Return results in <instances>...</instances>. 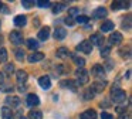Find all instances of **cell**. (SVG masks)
Listing matches in <instances>:
<instances>
[{
  "mask_svg": "<svg viewBox=\"0 0 132 119\" xmlns=\"http://www.w3.org/2000/svg\"><path fill=\"white\" fill-rule=\"evenodd\" d=\"M111 99L117 104H122L126 99V92L123 89H119V88H112L111 91Z\"/></svg>",
  "mask_w": 132,
  "mask_h": 119,
  "instance_id": "1",
  "label": "cell"
},
{
  "mask_svg": "<svg viewBox=\"0 0 132 119\" xmlns=\"http://www.w3.org/2000/svg\"><path fill=\"white\" fill-rule=\"evenodd\" d=\"M75 78H77V85L88 84V79H89L88 71L84 70V68H78V70L75 71Z\"/></svg>",
  "mask_w": 132,
  "mask_h": 119,
  "instance_id": "2",
  "label": "cell"
},
{
  "mask_svg": "<svg viewBox=\"0 0 132 119\" xmlns=\"http://www.w3.org/2000/svg\"><path fill=\"white\" fill-rule=\"evenodd\" d=\"M77 50L81 51V53H84V54H89L92 51V44L88 40H84V41H81L80 44L77 45Z\"/></svg>",
  "mask_w": 132,
  "mask_h": 119,
  "instance_id": "3",
  "label": "cell"
},
{
  "mask_svg": "<svg viewBox=\"0 0 132 119\" xmlns=\"http://www.w3.org/2000/svg\"><path fill=\"white\" fill-rule=\"evenodd\" d=\"M105 87H106V81H95V82H92L91 84V91L94 94H100V92H102L104 89H105Z\"/></svg>",
  "mask_w": 132,
  "mask_h": 119,
  "instance_id": "4",
  "label": "cell"
},
{
  "mask_svg": "<svg viewBox=\"0 0 132 119\" xmlns=\"http://www.w3.org/2000/svg\"><path fill=\"white\" fill-rule=\"evenodd\" d=\"M91 74L95 76V78H102V76L105 75V68H104L102 65H100V64H95L94 67L91 68Z\"/></svg>",
  "mask_w": 132,
  "mask_h": 119,
  "instance_id": "5",
  "label": "cell"
},
{
  "mask_svg": "<svg viewBox=\"0 0 132 119\" xmlns=\"http://www.w3.org/2000/svg\"><path fill=\"white\" fill-rule=\"evenodd\" d=\"M10 41L16 45H20L23 42V34L20 31H10Z\"/></svg>",
  "mask_w": 132,
  "mask_h": 119,
  "instance_id": "6",
  "label": "cell"
},
{
  "mask_svg": "<svg viewBox=\"0 0 132 119\" xmlns=\"http://www.w3.org/2000/svg\"><path fill=\"white\" fill-rule=\"evenodd\" d=\"M92 45H98V47H102L104 44V36L101 33H95L91 36V40H88Z\"/></svg>",
  "mask_w": 132,
  "mask_h": 119,
  "instance_id": "7",
  "label": "cell"
},
{
  "mask_svg": "<svg viewBox=\"0 0 132 119\" xmlns=\"http://www.w3.org/2000/svg\"><path fill=\"white\" fill-rule=\"evenodd\" d=\"M92 16H94V19H104L108 16V10L105 7H98L92 11Z\"/></svg>",
  "mask_w": 132,
  "mask_h": 119,
  "instance_id": "8",
  "label": "cell"
},
{
  "mask_svg": "<svg viewBox=\"0 0 132 119\" xmlns=\"http://www.w3.org/2000/svg\"><path fill=\"white\" fill-rule=\"evenodd\" d=\"M38 84H40V87L43 88V89H48L50 87H51V79H50L48 75H43L38 78Z\"/></svg>",
  "mask_w": 132,
  "mask_h": 119,
  "instance_id": "9",
  "label": "cell"
},
{
  "mask_svg": "<svg viewBox=\"0 0 132 119\" xmlns=\"http://www.w3.org/2000/svg\"><path fill=\"white\" fill-rule=\"evenodd\" d=\"M121 41H122V34L118 33V31H114V33L109 36V42H111L112 45H118L121 44Z\"/></svg>",
  "mask_w": 132,
  "mask_h": 119,
  "instance_id": "10",
  "label": "cell"
},
{
  "mask_svg": "<svg viewBox=\"0 0 132 119\" xmlns=\"http://www.w3.org/2000/svg\"><path fill=\"white\" fill-rule=\"evenodd\" d=\"M27 60H29V62H38V61H41V60H44V54L38 53V51H34V53H31L27 57Z\"/></svg>",
  "mask_w": 132,
  "mask_h": 119,
  "instance_id": "11",
  "label": "cell"
},
{
  "mask_svg": "<svg viewBox=\"0 0 132 119\" xmlns=\"http://www.w3.org/2000/svg\"><path fill=\"white\" fill-rule=\"evenodd\" d=\"M16 76H17V82L19 84H26V81H27V78H29V74L26 72L24 70H19L17 72H16Z\"/></svg>",
  "mask_w": 132,
  "mask_h": 119,
  "instance_id": "12",
  "label": "cell"
},
{
  "mask_svg": "<svg viewBox=\"0 0 132 119\" xmlns=\"http://www.w3.org/2000/svg\"><path fill=\"white\" fill-rule=\"evenodd\" d=\"M38 104H40V99L36 94H29L27 95V105L29 106H37Z\"/></svg>",
  "mask_w": 132,
  "mask_h": 119,
  "instance_id": "13",
  "label": "cell"
},
{
  "mask_svg": "<svg viewBox=\"0 0 132 119\" xmlns=\"http://www.w3.org/2000/svg\"><path fill=\"white\" fill-rule=\"evenodd\" d=\"M80 119H97V112L94 109H87L80 115Z\"/></svg>",
  "mask_w": 132,
  "mask_h": 119,
  "instance_id": "14",
  "label": "cell"
},
{
  "mask_svg": "<svg viewBox=\"0 0 132 119\" xmlns=\"http://www.w3.org/2000/svg\"><path fill=\"white\" fill-rule=\"evenodd\" d=\"M67 36V30L64 27H57L54 31V38L55 40H64Z\"/></svg>",
  "mask_w": 132,
  "mask_h": 119,
  "instance_id": "15",
  "label": "cell"
},
{
  "mask_svg": "<svg viewBox=\"0 0 132 119\" xmlns=\"http://www.w3.org/2000/svg\"><path fill=\"white\" fill-rule=\"evenodd\" d=\"M115 27L114 21H111V20H106V21H104L102 24H101V31L102 33H106V31H112Z\"/></svg>",
  "mask_w": 132,
  "mask_h": 119,
  "instance_id": "16",
  "label": "cell"
},
{
  "mask_svg": "<svg viewBox=\"0 0 132 119\" xmlns=\"http://www.w3.org/2000/svg\"><path fill=\"white\" fill-rule=\"evenodd\" d=\"M6 104L12 108H16L20 105V98L19 96H7L6 98Z\"/></svg>",
  "mask_w": 132,
  "mask_h": 119,
  "instance_id": "17",
  "label": "cell"
},
{
  "mask_svg": "<svg viewBox=\"0 0 132 119\" xmlns=\"http://www.w3.org/2000/svg\"><path fill=\"white\" fill-rule=\"evenodd\" d=\"M61 87H63V88H68V89L72 91V92H75V91H77V84H75V81H72V79L63 81V82H61Z\"/></svg>",
  "mask_w": 132,
  "mask_h": 119,
  "instance_id": "18",
  "label": "cell"
},
{
  "mask_svg": "<svg viewBox=\"0 0 132 119\" xmlns=\"http://www.w3.org/2000/svg\"><path fill=\"white\" fill-rule=\"evenodd\" d=\"M2 116H3V119H14L13 110H12V108H9V106L2 108Z\"/></svg>",
  "mask_w": 132,
  "mask_h": 119,
  "instance_id": "19",
  "label": "cell"
},
{
  "mask_svg": "<svg viewBox=\"0 0 132 119\" xmlns=\"http://www.w3.org/2000/svg\"><path fill=\"white\" fill-rule=\"evenodd\" d=\"M38 40H41V41H46L47 38L50 37V27H43L40 31H38Z\"/></svg>",
  "mask_w": 132,
  "mask_h": 119,
  "instance_id": "20",
  "label": "cell"
},
{
  "mask_svg": "<svg viewBox=\"0 0 132 119\" xmlns=\"http://www.w3.org/2000/svg\"><path fill=\"white\" fill-rule=\"evenodd\" d=\"M131 3L129 2H112L111 7L112 10H118V8H128Z\"/></svg>",
  "mask_w": 132,
  "mask_h": 119,
  "instance_id": "21",
  "label": "cell"
},
{
  "mask_svg": "<svg viewBox=\"0 0 132 119\" xmlns=\"http://www.w3.org/2000/svg\"><path fill=\"white\" fill-rule=\"evenodd\" d=\"M14 24L17 27H24L27 24V17L26 16H16L14 17Z\"/></svg>",
  "mask_w": 132,
  "mask_h": 119,
  "instance_id": "22",
  "label": "cell"
},
{
  "mask_svg": "<svg viewBox=\"0 0 132 119\" xmlns=\"http://www.w3.org/2000/svg\"><path fill=\"white\" fill-rule=\"evenodd\" d=\"M119 55L122 57V58H125V60H129V58H131V47H129V45L122 47L119 50Z\"/></svg>",
  "mask_w": 132,
  "mask_h": 119,
  "instance_id": "23",
  "label": "cell"
},
{
  "mask_svg": "<svg viewBox=\"0 0 132 119\" xmlns=\"http://www.w3.org/2000/svg\"><path fill=\"white\" fill-rule=\"evenodd\" d=\"M68 55H70L68 48H65V47H60V48L57 50V57H58V58L64 60V58H67Z\"/></svg>",
  "mask_w": 132,
  "mask_h": 119,
  "instance_id": "24",
  "label": "cell"
},
{
  "mask_svg": "<svg viewBox=\"0 0 132 119\" xmlns=\"http://www.w3.org/2000/svg\"><path fill=\"white\" fill-rule=\"evenodd\" d=\"M29 119H43V113L37 109H31L29 112Z\"/></svg>",
  "mask_w": 132,
  "mask_h": 119,
  "instance_id": "25",
  "label": "cell"
},
{
  "mask_svg": "<svg viewBox=\"0 0 132 119\" xmlns=\"http://www.w3.org/2000/svg\"><path fill=\"white\" fill-rule=\"evenodd\" d=\"M38 45H40V44H38L37 40H34V38H29V40H27V47H29L30 50L36 51L38 48Z\"/></svg>",
  "mask_w": 132,
  "mask_h": 119,
  "instance_id": "26",
  "label": "cell"
},
{
  "mask_svg": "<svg viewBox=\"0 0 132 119\" xmlns=\"http://www.w3.org/2000/svg\"><path fill=\"white\" fill-rule=\"evenodd\" d=\"M65 7H67V3H58V4H55L54 7H53V13L57 14V13H60V11H63Z\"/></svg>",
  "mask_w": 132,
  "mask_h": 119,
  "instance_id": "27",
  "label": "cell"
},
{
  "mask_svg": "<svg viewBox=\"0 0 132 119\" xmlns=\"http://www.w3.org/2000/svg\"><path fill=\"white\" fill-rule=\"evenodd\" d=\"M4 72H6V75H7V76L12 75V74L14 72V64H12V62H10V64H7V65H6V68H4Z\"/></svg>",
  "mask_w": 132,
  "mask_h": 119,
  "instance_id": "28",
  "label": "cell"
},
{
  "mask_svg": "<svg viewBox=\"0 0 132 119\" xmlns=\"http://www.w3.org/2000/svg\"><path fill=\"white\" fill-rule=\"evenodd\" d=\"M16 58H17L19 61H23V60L26 58V54H24V51L21 50V48H17V50H16Z\"/></svg>",
  "mask_w": 132,
  "mask_h": 119,
  "instance_id": "29",
  "label": "cell"
},
{
  "mask_svg": "<svg viewBox=\"0 0 132 119\" xmlns=\"http://www.w3.org/2000/svg\"><path fill=\"white\" fill-rule=\"evenodd\" d=\"M109 54H111V47H109V45H105V47L101 48V57L105 58V57H108Z\"/></svg>",
  "mask_w": 132,
  "mask_h": 119,
  "instance_id": "30",
  "label": "cell"
},
{
  "mask_svg": "<svg viewBox=\"0 0 132 119\" xmlns=\"http://www.w3.org/2000/svg\"><path fill=\"white\" fill-rule=\"evenodd\" d=\"M4 61H7V51L6 48L0 47V62H4Z\"/></svg>",
  "mask_w": 132,
  "mask_h": 119,
  "instance_id": "31",
  "label": "cell"
},
{
  "mask_svg": "<svg viewBox=\"0 0 132 119\" xmlns=\"http://www.w3.org/2000/svg\"><path fill=\"white\" fill-rule=\"evenodd\" d=\"M72 58H74V62L78 65V67H81V68H82L84 65H85V60H84V58H81V57H75V55H72Z\"/></svg>",
  "mask_w": 132,
  "mask_h": 119,
  "instance_id": "32",
  "label": "cell"
},
{
  "mask_svg": "<svg viewBox=\"0 0 132 119\" xmlns=\"http://www.w3.org/2000/svg\"><path fill=\"white\" fill-rule=\"evenodd\" d=\"M122 28L123 30H129L131 28V16H126V20L122 21Z\"/></svg>",
  "mask_w": 132,
  "mask_h": 119,
  "instance_id": "33",
  "label": "cell"
},
{
  "mask_svg": "<svg viewBox=\"0 0 132 119\" xmlns=\"http://www.w3.org/2000/svg\"><path fill=\"white\" fill-rule=\"evenodd\" d=\"M94 95H95V94L91 91V88H88V89L84 91V99H92V98H94Z\"/></svg>",
  "mask_w": 132,
  "mask_h": 119,
  "instance_id": "34",
  "label": "cell"
},
{
  "mask_svg": "<svg viewBox=\"0 0 132 119\" xmlns=\"http://www.w3.org/2000/svg\"><path fill=\"white\" fill-rule=\"evenodd\" d=\"M78 13H80V10H78L77 7H71V8H68V17H72V19H74V17L77 16Z\"/></svg>",
  "mask_w": 132,
  "mask_h": 119,
  "instance_id": "35",
  "label": "cell"
},
{
  "mask_svg": "<svg viewBox=\"0 0 132 119\" xmlns=\"http://www.w3.org/2000/svg\"><path fill=\"white\" fill-rule=\"evenodd\" d=\"M77 23H80V24H87V23H88V16H78Z\"/></svg>",
  "mask_w": 132,
  "mask_h": 119,
  "instance_id": "36",
  "label": "cell"
},
{
  "mask_svg": "<svg viewBox=\"0 0 132 119\" xmlns=\"http://www.w3.org/2000/svg\"><path fill=\"white\" fill-rule=\"evenodd\" d=\"M21 4H23V7H26V8H30L33 4H36V3L33 2V0H23V2H21Z\"/></svg>",
  "mask_w": 132,
  "mask_h": 119,
  "instance_id": "37",
  "label": "cell"
},
{
  "mask_svg": "<svg viewBox=\"0 0 132 119\" xmlns=\"http://www.w3.org/2000/svg\"><path fill=\"white\" fill-rule=\"evenodd\" d=\"M36 4L38 6V7H50L51 6V2H36Z\"/></svg>",
  "mask_w": 132,
  "mask_h": 119,
  "instance_id": "38",
  "label": "cell"
},
{
  "mask_svg": "<svg viewBox=\"0 0 132 119\" xmlns=\"http://www.w3.org/2000/svg\"><path fill=\"white\" fill-rule=\"evenodd\" d=\"M101 119H114V116L108 112H102L101 113Z\"/></svg>",
  "mask_w": 132,
  "mask_h": 119,
  "instance_id": "39",
  "label": "cell"
},
{
  "mask_svg": "<svg viewBox=\"0 0 132 119\" xmlns=\"http://www.w3.org/2000/svg\"><path fill=\"white\" fill-rule=\"evenodd\" d=\"M74 19H72V17H67L65 19V24H68V26H74Z\"/></svg>",
  "mask_w": 132,
  "mask_h": 119,
  "instance_id": "40",
  "label": "cell"
},
{
  "mask_svg": "<svg viewBox=\"0 0 132 119\" xmlns=\"http://www.w3.org/2000/svg\"><path fill=\"white\" fill-rule=\"evenodd\" d=\"M126 110V106H122V105H121V106H117V112L118 113H123Z\"/></svg>",
  "mask_w": 132,
  "mask_h": 119,
  "instance_id": "41",
  "label": "cell"
},
{
  "mask_svg": "<svg viewBox=\"0 0 132 119\" xmlns=\"http://www.w3.org/2000/svg\"><path fill=\"white\" fill-rule=\"evenodd\" d=\"M112 67H114V62L111 60H106V70H112Z\"/></svg>",
  "mask_w": 132,
  "mask_h": 119,
  "instance_id": "42",
  "label": "cell"
},
{
  "mask_svg": "<svg viewBox=\"0 0 132 119\" xmlns=\"http://www.w3.org/2000/svg\"><path fill=\"white\" fill-rule=\"evenodd\" d=\"M119 119H131V115L129 113H121Z\"/></svg>",
  "mask_w": 132,
  "mask_h": 119,
  "instance_id": "43",
  "label": "cell"
},
{
  "mask_svg": "<svg viewBox=\"0 0 132 119\" xmlns=\"http://www.w3.org/2000/svg\"><path fill=\"white\" fill-rule=\"evenodd\" d=\"M101 108H109V102L108 101H102L101 102Z\"/></svg>",
  "mask_w": 132,
  "mask_h": 119,
  "instance_id": "44",
  "label": "cell"
},
{
  "mask_svg": "<svg viewBox=\"0 0 132 119\" xmlns=\"http://www.w3.org/2000/svg\"><path fill=\"white\" fill-rule=\"evenodd\" d=\"M24 89H26V85H20V88H19V91L21 92V91H24Z\"/></svg>",
  "mask_w": 132,
  "mask_h": 119,
  "instance_id": "45",
  "label": "cell"
},
{
  "mask_svg": "<svg viewBox=\"0 0 132 119\" xmlns=\"http://www.w3.org/2000/svg\"><path fill=\"white\" fill-rule=\"evenodd\" d=\"M3 79H4V76H3V74L0 72V84H2V82H3Z\"/></svg>",
  "mask_w": 132,
  "mask_h": 119,
  "instance_id": "46",
  "label": "cell"
},
{
  "mask_svg": "<svg viewBox=\"0 0 132 119\" xmlns=\"http://www.w3.org/2000/svg\"><path fill=\"white\" fill-rule=\"evenodd\" d=\"M126 78H131V71H126Z\"/></svg>",
  "mask_w": 132,
  "mask_h": 119,
  "instance_id": "47",
  "label": "cell"
},
{
  "mask_svg": "<svg viewBox=\"0 0 132 119\" xmlns=\"http://www.w3.org/2000/svg\"><path fill=\"white\" fill-rule=\"evenodd\" d=\"M3 44V36H0V45Z\"/></svg>",
  "mask_w": 132,
  "mask_h": 119,
  "instance_id": "48",
  "label": "cell"
},
{
  "mask_svg": "<svg viewBox=\"0 0 132 119\" xmlns=\"http://www.w3.org/2000/svg\"><path fill=\"white\" fill-rule=\"evenodd\" d=\"M0 8H3V3L0 2Z\"/></svg>",
  "mask_w": 132,
  "mask_h": 119,
  "instance_id": "49",
  "label": "cell"
},
{
  "mask_svg": "<svg viewBox=\"0 0 132 119\" xmlns=\"http://www.w3.org/2000/svg\"><path fill=\"white\" fill-rule=\"evenodd\" d=\"M20 119H27V118H24V116H21V118Z\"/></svg>",
  "mask_w": 132,
  "mask_h": 119,
  "instance_id": "50",
  "label": "cell"
}]
</instances>
